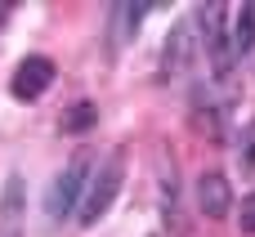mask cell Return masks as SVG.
Instances as JSON below:
<instances>
[{
	"label": "cell",
	"instance_id": "cell-7",
	"mask_svg": "<svg viewBox=\"0 0 255 237\" xmlns=\"http://www.w3.org/2000/svg\"><path fill=\"white\" fill-rule=\"evenodd\" d=\"M255 49V4H242L233 9V54L247 58Z\"/></svg>",
	"mask_w": 255,
	"mask_h": 237
},
{
	"label": "cell",
	"instance_id": "cell-2",
	"mask_svg": "<svg viewBox=\"0 0 255 237\" xmlns=\"http://www.w3.org/2000/svg\"><path fill=\"white\" fill-rule=\"evenodd\" d=\"M126 152H112L94 175H90V184H85V197H81V211H76V224L81 229H94L108 211H112V202H117V193H121V179H126Z\"/></svg>",
	"mask_w": 255,
	"mask_h": 237
},
{
	"label": "cell",
	"instance_id": "cell-9",
	"mask_svg": "<svg viewBox=\"0 0 255 237\" xmlns=\"http://www.w3.org/2000/svg\"><path fill=\"white\" fill-rule=\"evenodd\" d=\"M90 121H94V108H76V112H63V117H58L63 130H81V125H90Z\"/></svg>",
	"mask_w": 255,
	"mask_h": 237
},
{
	"label": "cell",
	"instance_id": "cell-1",
	"mask_svg": "<svg viewBox=\"0 0 255 237\" xmlns=\"http://www.w3.org/2000/svg\"><path fill=\"white\" fill-rule=\"evenodd\" d=\"M233 9L229 4H202L197 9V40H202V54L211 58V72L224 81L233 72Z\"/></svg>",
	"mask_w": 255,
	"mask_h": 237
},
{
	"label": "cell",
	"instance_id": "cell-3",
	"mask_svg": "<svg viewBox=\"0 0 255 237\" xmlns=\"http://www.w3.org/2000/svg\"><path fill=\"white\" fill-rule=\"evenodd\" d=\"M90 184V157L81 152V157H72L54 179H49V193H45V215L49 220H67V215H76L81 211V188Z\"/></svg>",
	"mask_w": 255,
	"mask_h": 237
},
{
	"label": "cell",
	"instance_id": "cell-5",
	"mask_svg": "<svg viewBox=\"0 0 255 237\" xmlns=\"http://www.w3.org/2000/svg\"><path fill=\"white\" fill-rule=\"evenodd\" d=\"M193 197H197V211L206 215V220H224L229 211H233V184L220 175V170H206V175H197V188H193Z\"/></svg>",
	"mask_w": 255,
	"mask_h": 237
},
{
	"label": "cell",
	"instance_id": "cell-8",
	"mask_svg": "<svg viewBox=\"0 0 255 237\" xmlns=\"http://www.w3.org/2000/svg\"><path fill=\"white\" fill-rule=\"evenodd\" d=\"M238 161H242V170H255V121H251V125H242V139H238Z\"/></svg>",
	"mask_w": 255,
	"mask_h": 237
},
{
	"label": "cell",
	"instance_id": "cell-4",
	"mask_svg": "<svg viewBox=\"0 0 255 237\" xmlns=\"http://www.w3.org/2000/svg\"><path fill=\"white\" fill-rule=\"evenodd\" d=\"M49 85H54V63H49L45 54H27V58L13 67V76H9V94L22 99V103H36Z\"/></svg>",
	"mask_w": 255,
	"mask_h": 237
},
{
	"label": "cell",
	"instance_id": "cell-10",
	"mask_svg": "<svg viewBox=\"0 0 255 237\" xmlns=\"http://www.w3.org/2000/svg\"><path fill=\"white\" fill-rule=\"evenodd\" d=\"M238 229L247 237H255V193L251 197H242V211H238Z\"/></svg>",
	"mask_w": 255,
	"mask_h": 237
},
{
	"label": "cell",
	"instance_id": "cell-6",
	"mask_svg": "<svg viewBox=\"0 0 255 237\" xmlns=\"http://www.w3.org/2000/svg\"><path fill=\"white\" fill-rule=\"evenodd\" d=\"M202 54V40H197V27L193 22H179L166 40V72H184L193 58Z\"/></svg>",
	"mask_w": 255,
	"mask_h": 237
}]
</instances>
